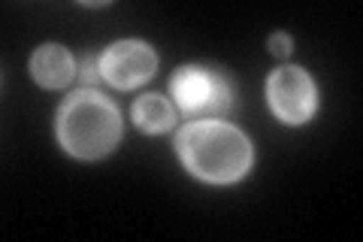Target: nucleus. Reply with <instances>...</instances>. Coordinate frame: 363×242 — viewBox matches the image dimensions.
<instances>
[{"label": "nucleus", "instance_id": "f257e3e1", "mask_svg": "<svg viewBox=\"0 0 363 242\" xmlns=\"http://www.w3.org/2000/svg\"><path fill=\"white\" fill-rule=\"evenodd\" d=\"M176 152L197 179L227 185V182L242 179L252 167V143L233 124L200 119L191 121L176 136Z\"/></svg>", "mask_w": 363, "mask_h": 242}, {"label": "nucleus", "instance_id": "6e6552de", "mask_svg": "<svg viewBox=\"0 0 363 242\" xmlns=\"http://www.w3.org/2000/svg\"><path fill=\"white\" fill-rule=\"evenodd\" d=\"M79 70H82L79 76H82V82H85V85H97L100 79H104V76H100V67H97V57H82Z\"/></svg>", "mask_w": 363, "mask_h": 242}, {"label": "nucleus", "instance_id": "423d86ee", "mask_svg": "<svg viewBox=\"0 0 363 242\" xmlns=\"http://www.w3.org/2000/svg\"><path fill=\"white\" fill-rule=\"evenodd\" d=\"M30 76L43 88H64L76 76V61L64 45H43L30 57Z\"/></svg>", "mask_w": 363, "mask_h": 242}, {"label": "nucleus", "instance_id": "39448f33", "mask_svg": "<svg viewBox=\"0 0 363 242\" xmlns=\"http://www.w3.org/2000/svg\"><path fill=\"white\" fill-rule=\"evenodd\" d=\"M269 109L285 124H306L315 112V85L303 67H279L267 82Z\"/></svg>", "mask_w": 363, "mask_h": 242}, {"label": "nucleus", "instance_id": "0eeeda50", "mask_svg": "<svg viewBox=\"0 0 363 242\" xmlns=\"http://www.w3.org/2000/svg\"><path fill=\"white\" fill-rule=\"evenodd\" d=\"M133 121L136 128L145 131V133H164L173 128L176 121V112L169 106V100L161 94H145L133 103Z\"/></svg>", "mask_w": 363, "mask_h": 242}, {"label": "nucleus", "instance_id": "f03ea898", "mask_svg": "<svg viewBox=\"0 0 363 242\" xmlns=\"http://www.w3.org/2000/svg\"><path fill=\"white\" fill-rule=\"evenodd\" d=\"M58 140L73 158L97 160L121 140L118 109L94 88L73 91L58 112Z\"/></svg>", "mask_w": 363, "mask_h": 242}, {"label": "nucleus", "instance_id": "7ed1b4c3", "mask_svg": "<svg viewBox=\"0 0 363 242\" xmlns=\"http://www.w3.org/2000/svg\"><path fill=\"white\" fill-rule=\"evenodd\" d=\"M169 94H173L179 112L185 119H212L230 109V82L221 73L203 70V67H179L169 79Z\"/></svg>", "mask_w": 363, "mask_h": 242}, {"label": "nucleus", "instance_id": "20e7f679", "mask_svg": "<svg viewBox=\"0 0 363 242\" xmlns=\"http://www.w3.org/2000/svg\"><path fill=\"white\" fill-rule=\"evenodd\" d=\"M97 67H100L104 82H109L118 91H130L155 76L157 55L152 45H145L140 40H121L116 45H109V49L97 57Z\"/></svg>", "mask_w": 363, "mask_h": 242}, {"label": "nucleus", "instance_id": "1a4fd4ad", "mask_svg": "<svg viewBox=\"0 0 363 242\" xmlns=\"http://www.w3.org/2000/svg\"><path fill=\"white\" fill-rule=\"evenodd\" d=\"M269 52L279 55V57H288L294 52V43H291L288 33H272L269 37Z\"/></svg>", "mask_w": 363, "mask_h": 242}]
</instances>
